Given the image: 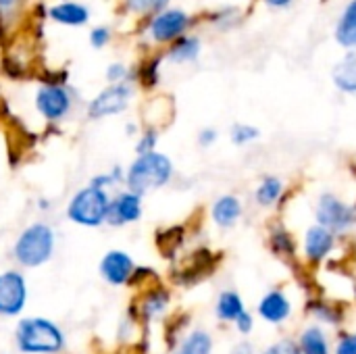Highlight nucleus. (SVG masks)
Returning a JSON list of instances; mask_svg holds the SVG:
<instances>
[{
	"label": "nucleus",
	"mask_w": 356,
	"mask_h": 354,
	"mask_svg": "<svg viewBox=\"0 0 356 354\" xmlns=\"http://www.w3.org/2000/svg\"><path fill=\"white\" fill-rule=\"evenodd\" d=\"M23 2L25 0H0V15L6 19V23L19 13V8H21Z\"/></svg>",
	"instance_id": "36"
},
{
	"label": "nucleus",
	"mask_w": 356,
	"mask_h": 354,
	"mask_svg": "<svg viewBox=\"0 0 356 354\" xmlns=\"http://www.w3.org/2000/svg\"><path fill=\"white\" fill-rule=\"evenodd\" d=\"M106 81L119 83V81H131V69L125 63H111L106 67Z\"/></svg>",
	"instance_id": "32"
},
{
	"label": "nucleus",
	"mask_w": 356,
	"mask_h": 354,
	"mask_svg": "<svg viewBox=\"0 0 356 354\" xmlns=\"http://www.w3.org/2000/svg\"><path fill=\"white\" fill-rule=\"evenodd\" d=\"M263 354H302L300 353V346H298V342H294V340H280V342H275V344H271V346H267Z\"/></svg>",
	"instance_id": "34"
},
{
	"label": "nucleus",
	"mask_w": 356,
	"mask_h": 354,
	"mask_svg": "<svg viewBox=\"0 0 356 354\" xmlns=\"http://www.w3.org/2000/svg\"><path fill=\"white\" fill-rule=\"evenodd\" d=\"M309 309H311L313 315H317V317L323 319L325 323H338L340 317H342L340 311H334V309H332L330 305H325V303H313Z\"/></svg>",
	"instance_id": "33"
},
{
	"label": "nucleus",
	"mask_w": 356,
	"mask_h": 354,
	"mask_svg": "<svg viewBox=\"0 0 356 354\" xmlns=\"http://www.w3.org/2000/svg\"><path fill=\"white\" fill-rule=\"evenodd\" d=\"M167 305H169V292H165V290H161V288H156V290L148 292V296L144 298V307H142L144 317H146V319H150V317H154V315L163 313Z\"/></svg>",
	"instance_id": "29"
},
{
	"label": "nucleus",
	"mask_w": 356,
	"mask_h": 354,
	"mask_svg": "<svg viewBox=\"0 0 356 354\" xmlns=\"http://www.w3.org/2000/svg\"><path fill=\"white\" fill-rule=\"evenodd\" d=\"M336 354H356V334H342L336 344Z\"/></svg>",
	"instance_id": "35"
},
{
	"label": "nucleus",
	"mask_w": 356,
	"mask_h": 354,
	"mask_svg": "<svg viewBox=\"0 0 356 354\" xmlns=\"http://www.w3.org/2000/svg\"><path fill=\"white\" fill-rule=\"evenodd\" d=\"M50 204H48V200H40V209H48Z\"/></svg>",
	"instance_id": "43"
},
{
	"label": "nucleus",
	"mask_w": 356,
	"mask_h": 354,
	"mask_svg": "<svg viewBox=\"0 0 356 354\" xmlns=\"http://www.w3.org/2000/svg\"><path fill=\"white\" fill-rule=\"evenodd\" d=\"M27 298L25 280L17 271L0 275V315H17Z\"/></svg>",
	"instance_id": "11"
},
{
	"label": "nucleus",
	"mask_w": 356,
	"mask_h": 354,
	"mask_svg": "<svg viewBox=\"0 0 356 354\" xmlns=\"http://www.w3.org/2000/svg\"><path fill=\"white\" fill-rule=\"evenodd\" d=\"M165 61V54H148L136 69H131V83L142 86L144 90H152L161 81V63Z\"/></svg>",
	"instance_id": "18"
},
{
	"label": "nucleus",
	"mask_w": 356,
	"mask_h": 354,
	"mask_svg": "<svg viewBox=\"0 0 356 354\" xmlns=\"http://www.w3.org/2000/svg\"><path fill=\"white\" fill-rule=\"evenodd\" d=\"M200 52H202L200 38L194 33H184L177 40H173L171 44H167V50L163 54H165V61H169V63L188 65V63H194L200 56Z\"/></svg>",
	"instance_id": "15"
},
{
	"label": "nucleus",
	"mask_w": 356,
	"mask_h": 354,
	"mask_svg": "<svg viewBox=\"0 0 356 354\" xmlns=\"http://www.w3.org/2000/svg\"><path fill=\"white\" fill-rule=\"evenodd\" d=\"M336 236L332 230L315 223L307 230L305 234V242H302V250H305V259L313 265L323 263L336 248Z\"/></svg>",
	"instance_id": "10"
},
{
	"label": "nucleus",
	"mask_w": 356,
	"mask_h": 354,
	"mask_svg": "<svg viewBox=\"0 0 356 354\" xmlns=\"http://www.w3.org/2000/svg\"><path fill=\"white\" fill-rule=\"evenodd\" d=\"M334 38L342 48L356 50V0H350L338 17Z\"/></svg>",
	"instance_id": "19"
},
{
	"label": "nucleus",
	"mask_w": 356,
	"mask_h": 354,
	"mask_svg": "<svg viewBox=\"0 0 356 354\" xmlns=\"http://www.w3.org/2000/svg\"><path fill=\"white\" fill-rule=\"evenodd\" d=\"M284 182L275 175H267L259 182L257 190H254V202L263 209H271L275 204H280L282 196H284Z\"/></svg>",
	"instance_id": "20"
},
{
	"label": "nucleus",
	"mask_w": 356,
	"mask_h": 354,
	"mask_svg": "<svg viewBox=\"0 0 356 354\" xmlns=\"http://www.w3.org/2000/svg\"><path fill=\"white\" fill-rule=\"evenodd\" d=\"M236 328H238V332H240V334H250V332H252V328H254V319H252V315H250L248 311H244V313L236 319Z\"/></svg>",
	"instance_id": "39"
},
{
	"label": "nucleus",
	"mask_w": 356,
	"mask_h": 354,
	"mask_svg": "<svg viewBox=\"0 0 356 354\" xmlns=\"http://www.w3.org/2000/svg\"><path fill=\"white\" fill-rule=\"evenodd\" d=\"M332 81L338 92L356 98V50H346L334 65Z\"/></svg>",
	"instance_id": "17"
},
{
	"label": "nucleus",
	"mask_w": 356,
	"mask_h": 354,
	"mask_svg": "<svg viewBox=\"0 0 356 354\" xmlns=\"http://www.w3.org/2000/svg\"><path fill=\"white\" fill-rule=\"evenodd\" d=\"M159 138H161L159 127L148 125V127L140 134V138H138V142H136V154H146V152L156 150V146H159Z\"/></svg>",
	"instance_id": "30"
},
{
	"label": "nucleus",
	"mask_w": 356,
	"mask_h": 354,
	"mask_svg": "<svg viewBox=\"0 0 356 354\" xmlns=\"http://www.w3.org/2000/svg\"><path fill=\"white\" fill-rule=\"evenodd\" d=\"M217 140H219V131L215 127H204L198 131V146L202 148H211Z\"/></svg>",
	"instance_id": "37"
},
{
	"label": "nucleus",
	"mask_w": 356,
	"mask_h": 354,
	"mask_svg": "<svg viewBox=\"0 0 356 354\" xmlns=\"http://www.w3.org/2000/svg\"><path fill=\"white\" fill-rule=\"evenodd\" d=\"M48 19L65 27H81L90 21V8L77 0H60L48 6Z\"/></svg>",
	"instance_id": "13"
},
{
	"label": "nucleus",
	"mask_w": 356,
	"mask_h": 354,
	"mask_svg": "<svg viewBox=\"0 0 356 354\" xmlns=\"http://www.w3.org/2000/svg\"><path fill=\"white\" fill-rule=\"evenodd\" d=\"M298 346H300V353L302 354H330L327 336H325V332H323L321 328H317V325H311V328H307V330L300 334Z\"/></svg>",
	"instance_id": "21"
},
{
	"label": "nucleus",
	"mask_w": 356,
	"mask_h": 354,
	"mask_svg": "<svg viewBox=\"0 0 356 354\" xmlns=\"http://www.w3.org/2000/svg\"><path fill=\"white\" fill-rule=\"evenodd\" d=\"M269 244H271V250L280 257H294V252H296V242H294L292 234L282 225H275L271 230Z\"/></svg>",
	"instance_id": "23"
},
{
	"label": "nucleus",
	"mask_w": 356,
	"mask_h": 354,
	"mask_svg": "<svg viewBox=\"0 0 356 354\" xmlns=\"http://www.w3.org/2000/svg\"><path fill=\"white\" fill-rule=\"evenodd\" d=\"M209 21L213 25H217L219 29H232L234 25H238L242 21V10L238 6H223V8L211 13Z\"/></svg>",
	"instance_id": "27"
},
{
	"label": "nucleus",
	"mask_w": 356,
	"mask_h": 354,
	"mask_svg": "<svg viewBox=\"0 0 356 354\" xmlns=\"http://www.w3.org/2000/svg\"><path fill=\"white\" fill-rule=\"evenodd\" d=\"M111 40H113V31H111V27H106V25H96V27H92V31H90V35H88V42H90V46H92L94 50L106 48V46L111 44Z\"/></svg>",
	"instance_id": "31"
},
{
	"label": "nucleus",
	"mask_w": 356,
	"mask_h": 354,
	"mask_svg": "<svg viewBox=\"0 0 356 354\" xmlns=\"http://www.w3.org/2000/svg\"><path fill=\"white\" fill-rule=\"evenodd\" d=\"M33 106L40 113L42 119L48 123H58L65 117H69L73 108V96L67 83H48L42 81V86L35 90Z\"/></svg>",
	"instance_id": "6"
},
{
	"label": "nucleus",
	"mask_w": 356,
	"mask_h": 354,
	"mask_svg": "<svg viewBox=\"0 0 356 354\" xmlns=\"http://www.w3.org/2000/svg\"><path fill=\"white\" fill-rule=\"evenodd\" d=\"M244 300L240 298L238 292H221L219 300H217V317L221 321H236L242 313H244Z\"/></svg>",
	"instance_id": "22"
},
{
	"label": "nucleus",
	"mask_w": 356,
	"mask_h": 354,
	"mask_svg": "<svg viewBox=\"0 0 356 354\" xmlns=\"http://www.w3.org/2000/svg\"><path fill=\"white\" fill-rule=\"evenodd\" d=\"M108 204H111L108 190L88 184L71 196L67 204V219L81 227H100L102 223H106Z\"/></svg>",
	"instance_id": "2"
},
{
	"label": "nucleus",
	"mask_w": 356,
	"mask_h": 354,
	"mask_svg": "<svg viewBox=\"0 0 356 354\" xmlns=\"http://www.w3.org/2000/svg\"><path fill=\"white\" fill-rule=\"evenodd\" d=\"M136 265L134 259L123 252V250H108L102 261H100V275L111 284V286H121L127 284Z\"/></svg>",
	"instance_id": "12"
},
{
	"label": "nucleus",
	"mask_w": 356,
	"mask_h": 354,
	"mask_svg": "<svg viewBox=\"0 0 356 354\" xmlns=\"http://www.w3.org/2000/svg\"><path fill=\"white\" fill-rule=\"evenodd\" d=\"M134 98V83L131 81H119L108 83L104 90H100L90 102H88V117L92 121L117 117L129 108V102Z\"/></svg>",
	"instance_id": "7"
},
{
	"label": "nucleus",
	"mask_w": 356,
	"mask_h": 354,
	"mask_svg": "<svg viewBox=\"0 0 356 354\" xmlns=\"http://www.w3.org/2000/svg\"><path fill=\"white\" fill-rule=\"evenodd\" d=\"M125 131H127V136L131 138L134 134H138V125H136V123H127V127H125Z\"/></svg>",
	"instance_id": "42"
},
{
	"label": "nucleus",
	"mask_w": 356,
	"mask_h": 354,
	"mask_svg": "<svg viewBox=\"0 0 356 354\" xmlns=\"http://www.w3.org/2000/svg\"><path fill=\"white\" fill-rule=\"evenodd\" d=\"M315 219L334 234H344L356 225V204H348L340 196L325 192L315 204Z\"/></svg>",
	"instance_id": "8"
},
{
	"label": "nucleus",
	"mask_w": 356,
	"mask_h": 354,
	"mask_svg": "<svg viewBox=\"0 0 356 354\" xmlns=\"http://www.w3.org/2000/svg\"><path fill=\"white\" fill-rule=\"evenodd\" d=\"M184 227H179V225H175V227H169V230H163V232H159L156 234V244H159V248H161V252H163V257H173L175 255V250L181 246V242H184Z\"/></svg>",
	"instance_id": "24"
},
{
	"label": "nucleus",
	"mask_w": 356,
	"mask_h": 354,
	"mask_svg": "<svg viewBox=\"0 0 356 354\" xmlns=\"http://www.w3.org/2000/svg\"><path fill=\"white\" fill-rule=\"evenodd\" d=\"M257 311H259V315L267 323L282 325L292 315V303H290V298L282 290H271V292H267L263 296V300L259 303V309Z\"/></svg>",
	"instance_id": "14"
},
{
	"label": "nucleus",
	"mask_w": 356,
	"mask_h": 354,
	"mask_svg": "<svg viewBox=\"0 0 356 354\" xmlns=\"http://www.w3.org/2000/svg\"><path fill=\"white\" fill-rule=\"evenodd\" d=\"M213 353V340L207 332H192L177 354H211Z\"/></svg>",
	"instance_id": "25"
},
{
	"label": "nucleus",
	"mask_w": 356,
	"mask_h": 354,
	"mask_svg": "<svg viewBox=\"0 0 356 354\" xmlns=\"http://www.w3.org/2000/svg\"><path fill=\"white\" fill-rule=\"evenodd\" d=\"M175 167L173 161L159 150L146 152V154H136L131 165L125 169V188L144 196L154 190L165 188L173 179Z\"/></svg>",
	"instance_id": "1"
},
{
	"label": "nucleus",
	"mask_w": 356,
	"mask_h": 354,
	"mask_svg": "<svg viewBox=\"0 0 356 354\" xmlns=\"http://www.w3.org/2000/svg\"><path fill=\"white\" fill-rule=\"evenodd\" d=\"M259 138H261V129L250 123H236L229 131V140L236 146H248V144L257 142Z\"/></svg>",
	"instance_id": "28"
},
{
	"label": "nucleus",
	"mask_w": 356,
	"mask_h": 354,
	"mask_svg": "<svg viewBox=\"0 0 356 354\" xmlns=\"http://www.w3.org/2000/svg\"><path fill=\"white\" fill-rule=\"evenodd\" d=\"M267 6H271V8H286V6H290L292 4V0H263Z\"/></svg>",
	"instance_id": "41"
},
{
	"label": "nucleus",
	"mask_w": 356,
	"mask_h": 354,
	"mask_svg": "<svg viewBox=\"0 0 356 354\" xmlns=\"http://www.w3.org/2000/svg\"><path fill=\"white\" fill-rule=\"evenodd\" d=\"M142 219V196L131 190H121L111 196V204L106 211V223L113 227H121L127 223H136Z\"/></svg>",
	"instance_id": "9"
},
{
	"label": "nucleus",
	"mask_w": 356,
	"mask_h": 354,
	"mask_svg": "<svg viewBox=\"0 0 356 354\" xmlns=\"http://www.w3.org/2000/svg\"><path fill=\"white\" fill-rule=\"evenodd\" d=\"M54 252V230L48 223H31L27 225L15 246L13 255L23 267H40L50 261Z\"/></svg>",
	"instance_id": "3"
},
{
	"label": "nucleus",
	"mask_w": 356,
	"mask_h": 354,
	"mask_svg": "<svg viewBox=\"0 0 356 354\" xmlns=\"http://www.w3.org/2000/svg\"><path fill=\"white\" fill-rule=\"evenodd\" d=\"M117 177L108 171V173H98L90 179V186H96V188H102V190H108L113 186H117Z\"/></svg>",
	"instance_id": "38"
},
{
	"label": "nucleus",
	"mask_w": 356,
	"mask_h": 354,
	"mask_svg": "<svg viewBox=\"0 0 356 354\" xmlns=\"http://www.w3.org/2000/svg\"><path fill=\"white\" fill-rule=\"evenodd\" d=\"M17 342L23 353H58L63 348V334L46 319H25L19 323Z\"/></svg>",
	"instance_id": "5"
},
{
	"label": "nucleus",
	"mask_w": 356,
	"mask_h": 354,
	"mask_svg": "<svg viewBox=\"0 0 356 354\" xmlns=\"http://www.w3.org/2000/svg\"><path fill=\"white\" fill-rule=\"evenodd\" d=\"M244 213V207H242V200L234 194H223L219 196L213 207H211V219L217 227L221 230H229L234 227L240 217Z\"/></svg>",
	"instance_id": "16"
},
{
	"label": "nucleus",
	"mask_w": 356,
	"mask_h": 354,
	"mask_svg": "<svg viewBox=\"0 0 356 354\" xmlns=\"http://www.w3.org/2000/svg\"><path fill=\"white\" fill-rule=\"evenodd\" d=\"M232 354H254V348H252L248 342H242V344H238V346L232 351Z\"/></svg>",
	"instance_id": "40"
},
{
	"label": "nucleus",
	"mask_w": 356,
	"mask_h": 354,
	"mask_svg": "<svg viewBox=\"0 0 356 354\" xmlns=\"http://www.w3.org/2000/svg\"><path fill=\"white\" fill-rule=\"evenodd\" d=\"M194 25V17L186 13L184 8H163L150 17H146L144 23V35L159 46H167L179 35L188 33V29Z\"/></svg>",
	"instance_id": "4"
},
{
	"label": "nucleus",
	"mask_w": 356,
	"mask_h": 354,
	"mask_svg": "<svg viewBox=\"0 0 356 354\" xmlns=\"http://www.w3.org/2000/svg\"><path fill=\"white\" fill-rule=\"evenodd\" d=\"M169 2L171 0H123V6H125L127 13L146 19V17H150V15L163 10V8H167Z\"/></svg>",
	"instance_id": "26"
}]
</instances>
